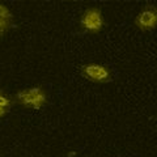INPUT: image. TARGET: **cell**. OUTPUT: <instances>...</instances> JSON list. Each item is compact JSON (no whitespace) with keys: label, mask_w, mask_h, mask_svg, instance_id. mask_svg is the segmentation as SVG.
<instances>
[{"label":"cell","mask_w":157,"mask_h":157,"mask_svg":"<svg viewBox=\"0 0 157 157\" xmlns=\"http://www.w3.org/2000/svg\"><path fill=\"white\" fill-rule=\"evenodd\" d=\"M14 101L18 105L29 110H41L43 109L47 102H48V96L45 90V88L36 85L30 88H25L16 93L14 96Z\"/></svg>","instance_id":"6da1fadb"},{"label":"cell","mask_w":157,"mask_h":157,"mask_svg":"<svg viewBox=\"0 0 157 157\" xmlns=\"http://www.w3.org/2000/svg\"><path fill=\"white\" fill-rule=\"evenodd\" d=\"M105 28V17L104 12L100 7H89L86 8L80 16V29L85 34L96 36L101 33Z\"/></svg>","instance_id":"7a4b0ae2"},{"label":"cell","mask_w":157,"mask_h":157,"mask_svg":"<svg viewBox=\"0 0 157 157\" xmlns=\"http://www.w3.org/2000/svg\"><path fill=\"white\" fill-rule=\"evenodd\" d=\"M80 72L84 78L94 84H109L113 81L114 75L109 66L102 63H86L80 67Z\"/></svg>","instance_id":"3957f363"},{"label":"cell","mask_w":157,"mask_h":157,"mask_svg":"<svg viewBox=\"0 0 157 157\" xmlns=\"http://www.w3.org/2000/svg\"><path fill=\"white\" fill-rule=\"evenodd\" d=\"M135 26L140 32H152L157 28V8L155 4L147 3L135 17Z\"/></svg>","instance_id":"277c9868"},{"label":"cell","mask_w":157,"mask_h":157,"mask_svg":"<svg viewBox=\"0 0 157 157\" xmlns=\"http://www.w3.org/2000/svg\"><path fill=\"white\" fill-rule=\"evenodd\" d=\"M14 26V14L6 4L0 2V39Z\"/></svg>","instance_id":"5b68a950"},{"label":"cell","mask_w":157,"mask_h":157,"mask_svg":"<svg viewBox=\"0 0 157 157\" xmlns=\"http://www.w3.org/2000/svg\"><path fill=\"white\" fill-rule=\"evenodd\" d=\"M12 105H13L12 97L9 96L8 93H6L4 90L0 89V107H2V109H4V110L11 111Z\"/></svg>","instance_id":"8992f818"},{"label":"cell","mask_w":157,"mask_h":157,"mask_svg":"<svg viewBox=\"0 0 157 157\" xmlns=\"http://www.w3.org/2000/svg\"><path fill=\"white\" fill-rule=\"evenodd\" d=\"M8 110H4V109H2V107H0V118H3V117H6L7 114H8Z\"/></svg>","instance_id":"52a82bcc"}]
</instances>
